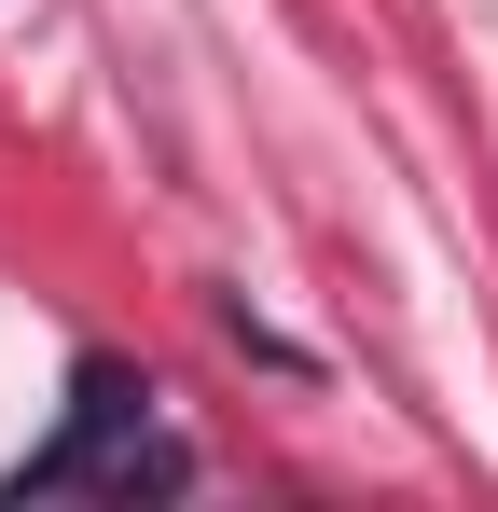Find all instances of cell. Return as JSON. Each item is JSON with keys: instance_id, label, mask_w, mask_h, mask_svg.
I'll return each mask as SVG.
<instances>
[{"instance_id": "cell-1", "label": "cell", "mask_w": 498, "mask_h": 512, "mask_svg": "<svg viewBox=\"0 0 498 512\" xmlns=\"http://www.w3.org/2000/svg\"><path fill=\"white\" fill-rule=\"evenodd\" d=\"M194 457L153 429V388L125 374V360H83L70 374V429L14 471V499H166Z\"/></svg>"}]
</instances>
